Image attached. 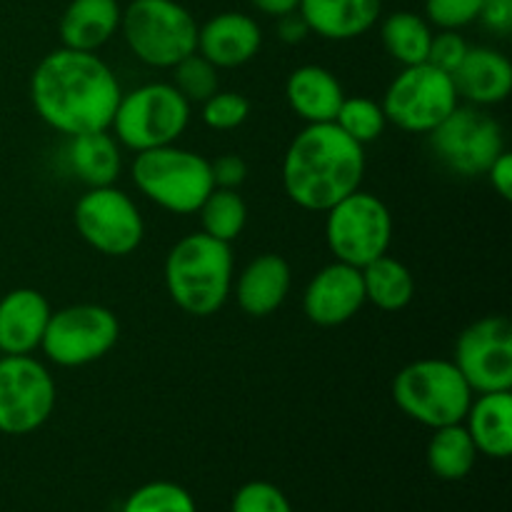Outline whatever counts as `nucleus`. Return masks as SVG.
<instances>
[{"label":"nucleus","instance_id":"obj_1","mask_svg":"<svg viewBox=\"0 0 512 512\" xmlns=\"http://www.w3.org/2000/svg\"><path fill=\"white\" fill-rule=\"evenodd\" d=\"M120 95L113 70L88 50H53L35 65L30 78L35 113L70 138L108 130Z\"/></svg>","mask_w":512,"mask_h":512},{"label":"nucleus","instance_id":"obj_2","mask_svg":"<svg viewBox=\"0 0 512 512\" xmlns=\"http://www.w3.org/2000/svg\"><path fill=\"white\" fill-rule=\"evenodd\" d=\"M365 173L363 145L335 123L305 125L283 158V188L295 205L328 213L360 188Z\"/></svg>","mask_w":512,"mask_h":512},{"label":"nucleus","instance_id":"obj_3","mask_svg":"<svg viewBox=\"0 0 512 512\" xmlns=\"http://www.w3.org/2000/svg\"><path fill=\"white\" fill-rule=\"evenodd\" d=\"M233 285L230 243L208 233L185 235L165 258V288L183 313L195 318L215 315L225 305Z\"/></svg>","mask_w":512,"mask_h":512},{"label":"nucleus","instance_id":"obj_4","mask_svg":"<svg viewBox=\"0 0 512 512\" xmlns=\"http://www.w3.org/2000/svg\"><path fill=\"white\" fill-rule=\"evenodd\" d=\"M393 398L408 418L428 428L463 423L473 390L453 360L425 358L405 365L393 380Z\"/></svg>","mask_w":512,"mask_h":512},{"label":"nucleus","instance_id":"obj_5","mask_svg":"<svg viewBox=\"0 0 512 512\" xmlns=\"http://www.w3.org/2000/svg\"><path fill=\"white\" fill-rule=\"evenodd\" d=\"M133 180L145 198L175 215L198 213L215 188L210 160L175 143L135 155Z\"/></svg>","mask_w":512,"mask_h":512},{"label":"nucleus","instance_id":"obj_6","mask_svg":"<svg viewBox=\"0 0 512 512\" xmlns=\"http://www.w3.org/2000/svg\"><path fill=\"white\" fill-rule=\"evenodd\" d=\"M120 30L135 58L153 68H175L198 50V23L175 0H130Z\"/></svg>","mask_w":512,"mask_h":512},{"label":"nucleus","instance_id":"obj_7","mask_svg":"<svg viewBox=\"0 0 512 512\" xmlns=\"http://www.w3.org/2000/svg\"><path fill=\"white\" fill-rule=\"evenodd\" d=\"M190 103L170 83H148L123 93L113 115V138L125 148L143 153L173 145L185 133Z\"/></svg>","mask_w":512,"mask_h":512},{"label":"nucleus","instance_id":"obj_8","mask_svg":"<svg viewBox=\"0 0 512 512\" xmlns=\"http://www.w3.org/2000/svg\"><path fill=\"white\" fill-rule=\"evenodd\" d=\"M325 238L335 260L365 268L388 253L393 243V215L378 195L358 188L328 210Z\"/></svg>","mask_w":512,"mask_h":512},{"label":"nucleus","instance_id":"obj_9","mask_svg":"<svg viewBox=\"0 0 512 512\" xmlns=\"http://www.w3.org/2000/svg\"><path fill=\"white\" fill-rule=\"evenodd\" d=\"M458 90L453 75L430 63L405 65L403 73L390 83L383 98V113L388 123L408 133H433L455 108Z\"/></svg>","mask_w":512,"mask_h":512},{"label":"nucleus","instance_id":"obj_10","mask_svg":"<svg viewBox=\"0 0 512 512\" xmlns=\"http://www.w3.org/2000/svg\"><path fill=\"white\" fill-rule=\"evenodd\" d=\"M120 323L103 305H70L50 313L43 335L45 358L60 368H80L100 360L115 348Z\"/></svg>","mask_w":512,"mask_h":512},{"label":"nucleus","instance_id":"obj_11","mask_svg":"<svg viewBox=\"0 0 512 512\" xmlns=\"http://www.w3.org/2000/svg\"><path fill=\"white\" fill-rule=\"evenodd\" d=\"M430 135L440 163L463 178L485 175L505 150L503 128L493 115L475 105L455 108Z\"/></svg>","mask_w":512,"mask_h":512},{"label":"nucleus","instance_id":"obj_12","mask_svg":"<svg viewBox=\"0 0 512 512\" xmlns=\"http://www.w3.org/2000/svg\"><path fill=\"white\" fill-rule=\"evenodd\" d=\"M55 408V383L30 355L0 358V433L30 435L48 423Z\"/></svg>","mask_w":512,"mask_h":512},{"label":"nucleus","instance_id":"obj_13","mask_svg":"<svg viewBox=\"0 0 512 512\" xmlns=\"http://www.w3.org/2000/svg\"><path fill=\"white\" fill-rule=\"evenodd\" d=\"M73 223L90 248L113 258L133 253L145 235L138 205L115 185L88 188V193L75 203Z\"/></svg>","mask_w":512,"mask_h":512},{"label":"nucleus","instance_id":"obj_14","mask_svg":"<svg viewBox=\"0 0 512 512\" xmlns=\"http://www.w3.org/2000/svg\"><path fill=\"white\" fill-rule=\"evenodd\" d=\"M455 368L473 393L512 388V325L505 315L475 320L455 345Z\"/></svg>","mask_w":512,"mask_h":512},{"label":"nucleus","instance_id":"obj_15","mask_svg":"<svg viewBox=\"0 0 512 512\" xmlns=\"http://www.w3.org/2000/svg\"><path fill=\"white\" fill-rule=\"evenodd\" d=\"M365 303L363 273L348 263L325 265L308 283L303 295V310L310 323L335 328L358 315Z\"/></svg>","mask_w":512,"mask_h":512},{"label":"nucleus","instance_id":"obj_16","mask_svg":"<svg viewBox=\"0 0 512 512\" xmlns=\"http://www.w3.org/2000/svg\"><path fill=\"white\" fill-rule=\"evenodd\" d=\"M263 45L260 25L245 13H218L198 25V50L215 68H238L253 60Z\"/></svg>","mask_w":512,"mask_h":512},{"label":"nucleus","instance_id":"obj_17","mask_svg":"<svg viewBox=\"0 0 512 512\" xmlns=\"http://www.w3.org/2000/svg\"><path fill=\"white\" fill-rule=\"evenodd\" d=\"M50 320L45 295L33 288H15L0 298V353L30 355L43 343Z\"/></svg>","mask_w":512,"mask_h":512},{"label":"nucleus","instance_id":"obj_18","mask_svg":"<svg viewBox=\"0 0 512 512\" xmlns=\"http://www.w3.org/2000/svg\"><path fill=\"white\" fill-rule=\"evenodd\" d=\"M293 283L288 260L275 253H263L248 263L235 283V300L240 310L253 318L273 315L285 303Z\"/></svg>","mask_w":512,"mask_h":512},{"label":"nucleus","instance_id":"obj_19","mask_svg":"<svg viewBox=\"0 0 512 512\" xmlns=\"http://www.w3.org/2000/svg\"><path fill=\"white\" fill-rule=\"evenodd\" d=\"M383 0H300L298 13L310 33L325 40H353L380 18Z\"/></svg>","mask_w":512,"mask_h":512},{"label":"nucleus","instance_id":"obj_20","mask_svg":"<svg viewBox=\"0 0 512 512\" xmlns=\"http://www.w3.org/2000/svg\"><path fill=\"white\" fill-rule=\"evenodd\" d=\"M453 83L458 95L473 105L503 103L512 90V65L500 50L468 48Z\"/></svg>","mask_w":512,"mask_h":512},{"label":"nucleus","instance_id":"obj_21","mask_svg":"<svg viewBox=\"0 0 512 512\" xmlns=\"http://www.w3.org/2000/svg\"><path fill=\"white\" fill-rule=\"evenodd\" d=\"M290 108L305 123H335L345 93L340 80L323 65H303L290 73L285 85Z\"/></svg>","mask_w":512,"mask_h":512},{"label":"nucleus","instance_id":"obj_22","mask_svg":"<svg viewBox=\"0 0 512 512\" xmlns=\"http://www.w3.org/2000/svg\"><path fill=\"white\" fill-rule=\"evenodd\" d=\"M118 0H70L60 18V40L63 48L95 53L120 30Z\"/></svg>","mask_w":512,"mask_h":512},{"label":"nucleus","instance_id":"obj_23","mask_svg":"<svg viewBox=\"0 0 512 512\" xmlns=\"http://www.w3.org/2000/svg\"><path fill=\"white\" fill-rule=\"evenodd\" d=\"M465 430L478 453L488 458H508L512 453V395L510 390L480 393L465 413Z\"/></svg>","mask_w":512,"mask_h":512},{"label":"nucleus","instance_id":"obj_24","mask_svg":"<svg viewBox=\"0 0 512 512\" xmlns=\"http://www.w3.org/2000/svg\"><path fill=\"white\" fill-rule=\"evenodd\" d=\"M68 163L80 183L88 188H103L118 180L123 160H120L118 140L108 130H95L70 138Z\"/></svg>","mask_w":512,"mask_h":512},{"label":"nucleus","instance_id":"obj_25","mask_svg":"<svg viewBox=\"0 0 512 512\" xmlns=\"http://www.w3.org/2000/svg\"><path fill=\"white\" fill-rule=\"evenodd\" d=\"M360 273H363L365 300H370L375 308L395 313V310L408 308L410 300H413V273L400 260L390 258L388 253L360 268Z\"/></svg>","mask_w":512,"mask_h":512},{"label":"nucleus","instance_id":"obj_26","mask_svg":"<svg viewBox=\"0 0 512 512\" xmlns=\"http://www.w3.org/2000/svg\"><path fill=\"white\" fill-rule=\"evenodd\" d=\"M478 460V448L463 423L435 428L428 443V468L440 480H463Z\"/></svg>","mask_w":512,"mask_h":512},{"label":"nucleus","instance_id":"obj_27","mask_svg":"<svg viewBox=\"0 0 512 512\" xmlns=\"http://www.w3.org/2000/svg\"><path fill=\"white\" fill-rule=\"evenodd\" d=\"M380 38H383V45L390 58H395L403 65H418L428 60L433 30H430V23L423 15H415L410 10H398V13H390L383 20Z\"/></svg>","mask_w":512,"mask_h":512},{"label":"nucleus","instance_id":"obj_28","mask_svg":"<svg viewBox=\"0 0 512 512\" xmlns=\"http://www.w3.org/2000/svg\"><path fill=\"white\" fill-rule=\"evenodd\" d=\"M198 213L203 233H208L215 240H223V243H233L248 223V205L233 188L210 190Z\"/></svg>","mask_w":512,"mask_h":512},{"label":"nucleus","instance_id":"obj_29","mask_svg":"<svg viewBox=\"0 0 512 512\" xmlns=\"http://www.w3.org/2000/svg\"><path fill=\"white\" fill-rule=\"evenodd\" d=\"M335 125L345 135L360 145H368L383 135L388 118L383 113V105L370 98H345L335 115Z\"/></svg>","mask_w":512,"mask_h":512},{"label":"nucleus","instance_id":"obj_30","mask_svg":"<svg viewBox=\"0 0 512 512\" xmlns=\"http://www.w3.org/2000/svg\"><path fill=\"white\" fill-rule=\"evenodd\" d=\"M123 512H198L193 495L175 483H148L135 490L125 503Z\"/></svg>","mask_w":512,"mask_h":512},{"label":"nucleus","instance_id":"obj_31","mask_svg":"<svg viewBox=\"0 0 512 512\" xmlns=\"http://www.w3.org/2000/svg\"><path fill=\"white\" fill-rule=\"evenodd\" d=\"M175 88L188 103H205L218 93V68L200 53L188 55L175 65Z\"/></svg>","mask_w":512,"mask_h":512},{"label":"nucleus","instance_id":"obj_32","mask_svg":"<svg viewBox=\"0 0 512 512\" xmlns=\"http://www.w3.org/2000/svg\"><path fill=\"white\" fill-rule=\"evenodd\" d=\"M250 103L243 93H213L203 103V123L213 130H235L248 120Z\"/></svg>","mask_w":512,"mask_h":512},{"label":"nucleus","instance_id":"obj_33","mask_svg":"<svg viewBox=\"0 0 512 512\" xmlns=\"http://www.w3.org/2000/svg\"><path fill=\"white\" fill-rule=\"evenodd\" d=\"M230 512H293V508H290L283 490L275 488L273 483L253 480L235 493Z\"/></svg>","mask_w":512,"mask_h":512},{"label":"nucleus","instance_id":"obj_34","mask_svg":"<svg viewBox=\"0 0 512 512\" xmlns=\"http://www.w3.org/2000/svg\"><path fill=\"white\" fill-rule=\"evenodd\" d=\"M480 0H425V20L440 30H460L475 23Z\"/></svg>","mask_w":512,"mask_h":512},{"label":"nucleus","instance_id":"obj_35","mask_svg":"<svg viewBox=\"0 0 512 512\" xmlns=\"http://www.w3.org/2000/svg\"><path fill=\"white\" fill-rule=\"evenodd\" d=\"M468 48L470 45L465 43V38L458 30H440V33L433 35V40H430L428 60H425V63L435 65V68L443 70V73L453 75L455 70L460 68V63H463Z\"/></svg>","mask_w":512,"mask_h":512},{"label":"nucleus","instance_id":"obj_36","mask_svg":"<svg viewBox=\"0 0 512 512\" xmlns=\"http://www.w3.org/2000/svg\"><path fill=\"white\" fill-rule=\"evenodd\" d=\"M210 173H213V183L215 188H238L243 185L245 175H248V165L240 155H220L210 163Z\"/></svg>","mask_w":512,"mask_h":512},{"label":"nucleus","instance_id":"obj_37","mask_svg":"<svg viewBox=\"0 0 512 512\" xmlns=\"http://www.w3.org/2000/svg\"><path fill=\"white\" fill-rule=\"evenodd\" d=\"M478 20L490 33L508 35L512 30V0H480Z\"/></svg>","mask_w":512,"mask_h":512},{"label":"nucleus","instance_id":"obj_38","mask_svg":"<svg viewBox=\"0 0 512 512\" xmlns=\"http://www.w3.org/2000/svg\"><path fill=\"white\" fill-rule=\"evenodd\" d=\"M485 175L490 178V185H493L495 193H498L500 198L503 200L512 198V155L508 150H503V153L495 158V163L490 165Z\"/></svg>","mask_w":512,"mask_h":512},{"label":"nucleus","instance_id":"obj_39","mask_svg":"<svg viewBox=\"0 0 512 512\" xmlns=\"http://www.w3.org/2000/svg\"><path fill=\"white\" fill-rule=\"evenodd\" d=\"M308 23L303 20V15L295 10V13H288L283 15V18H278V35L283 43H300V40L308 35Z\"/></svg>","mask_w":512,"mask_h":512},{"label":"nucleus","instance_id":"obj_40","mask_svg":"<svg viewBox=\"0 0 512 512\" xmlns=\"http://www.w3.org/2000/svg\"><path fill=\"white\" fill-rule=\"evenodd\" d=\"M255 10L265 15H273V18H283V15L295 13L300 5V0H248Z\"/></svg>","mask_w":512,"mask_h":512},{"label":"nucleus","instance_id":"obj_41","mask_svg":"<svg viewBox=\"0 0 512 512\" xmlns=\"http://www.w3.org/2000/svg\"><path fill=\"white\" fill-rule=\"evenodd\" d=\"M0 358H3V353H0Z\"/></svg>","mask_w":512,"mask_h":512}]
</instances>
